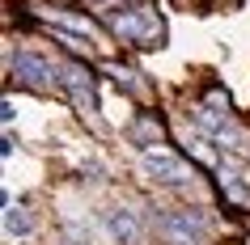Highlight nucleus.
<instances>
[{"instance_id":"1","label":"nucleus","mask_w":250,"mask_h":245,"mask_svg":"<svg viewBox=\"0 0 250 245\" xmlns=\"http://www.w3.org/2000/svg\"><path fill=\"white\" fill-rule=\"evenodd\" d=\"M102 26L115 34V38L132 42V47H166V21L157 17L153 0H123V4H102L98 9Z\"/></svg>"},{"instance_id":"2","label":"nucleus","mask_w":250,"mask_h":245,"mask_svg":"<svg viewBox=\"0 0 250 245\" xmlns=\"http://www.w3.org/2000/svg\"><path fill=\"white\" fill-rule=\"evenodd\" d=\"M60 89L68 93V102L77 106V114L85 118V123H93V127H102V118H98V76H93L89 64H64L60 68Z\"/></svg>"},{"instance_id":"3","label":"nucleus","mask_w":250,"mask_h":245,"mask_svg":"<svg viewBox=\"0 0 250 245\" xmlns=\"http://www.w3.org/2000/svg\"><path fill=\"white\" fill-rule=\"evenodd\" d=\"M157 228L170 245H208L212 241V220L204 207H174L157 216Z\"/></svg>"},{"instance_id":"4","label":"nucleus","mask_w":250,"mask_h":245,"mask_svg":"<svg viewBox=\"0 0 250 245\" xmlns=\"http://www.w3.org/2000/svg\"><path fill=\"white\" fill-rule=\"evenodd\" d=\"M9 72H13V80L21 89H30V93H51L55 85H60V68H55L47 55H39V51H13L9 55Z\"/></svg>"},{"instance_id":"5","label":"nucleus","mask_w":250,"mask_h":245,"mask_svg":"<svg viewBox=\"0 0 250 245\" xmlns=\"http://www.w3.org/2000/svg\"><path fill=\"white\" fill-rule=\"evenodd\" d=\"M140 165H145V173L153 182H161V186H187V182L199 178L195 165H187L183 156L166 152V148H153V152H140Z\"/></svg>"},{"instance_id":"6","label":"nucleus","mask_w":250,"mask_h":245,"mask_svg":"<svg viewBox=\"0 0 250 245\" xmlns=\"http://www.w3.org/2000/svg\"><path fill=\"white\" fill-rule=\"evenodd\" d=\"M127 140L140 152H153V144H166V118L157 110H136V118L127 123Z\"/></svg>"},{"instance_id":"7","label":"nucleus","mask_w":250,"mask_h":245,"mask_svg":"<svg viewBox=\"0 0 250 245\" xmlns=\"http://www.w3.org/2000/svg\"><path fill=\"white\" fill-rule=\"evenodd\" d=\"M102 72H106V76H115L119 89L132 93V97H140V102L153 97V85L145 80V72H136V68H127V64H102Z\"/></svg>"},{"instance_id":"8","label":"nucleus","mask_w":250,"mask_h":245,"mask_svg":"<svg viewBox=\"0 0 250 245\" xmlns=\"http://www.w3.org/2000/svg\"><path fill=\"white\" fill-rule=\"evenodd\" d=\"M106 228H110V237L123 241V245L140 241V220H136V211H127V207H110V211H106Z\"/></svg>"},{"instance_id":"9","label":"nucleus","mask_w":250,"mask_h":245,"mask_svg":"<svg viewBox=\"0 0 250 245\" xmlns=\"http://www.w3.org/2000/svg\"><path fill=\"white\" fill-rule=\"evenodd\" d=\"M55 34V42H60V47H64L68 55H72V59H77V64H89V55H93V47H89V38H81V34H72V30L68 26H47Z\"/></svg>"},{"instance_id":"10","label":"nucleus","mask_w":250,"mask_h":245,"mask_svg":"<svg viewBox=\"0 0 250 245\" xmlns=\"http://www.w3.org/2000/svg\"><path fill=\"white\" fill-rule=\"evenodd\" d=\"M216 186H221V194L229 199V203H246V199H250V186L242 182V173H237V169H225V165H221Z\"/></svg>"},{"instance_id":"11","label":"nucleus","mask_w":250,"mask_h":245,"mask_svg":"<svg viewBox=\"0 0 250 245\" xmlns=\"http://www.w3.org/2000/svg\"><path fill=\"white\" fill-rule=\"evenodd\" d=\"M30 228H34L30 211H17V207H9V211H4V232H9V237H26Z\"/></svg>"}]
</instances>
